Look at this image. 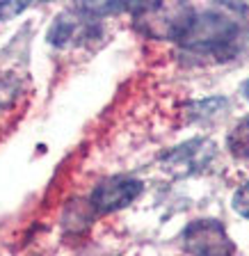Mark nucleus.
Wrapping results in <instances>:
<instances>
[{"instance_id":"9d476101","label":"nucleus","mask_w":249,"mask_h":256,"mask_svg":"<svg viewBox=\"0 0 249 256\" xmlns=\"http://www.w3.org/2000/svg\"><path fill=\"white\" fill-rule=\"evenodd\" d=\"M242 94H244V98H247V101H249V80H247V82H244V87H242Z\"/></svg>"},{"instance_id":"7ed1b4c3","label":"nucleus","mask_w":249,"mask_h":256,"mask_svg":"<svg viewBox=\"0 0 249 256\" xmlns=\"http://www.w3.org/2000/svg\"><path fill=\"white\" fill-rule=\"evenodd\" d=\"M183 247L192 256H231L234 242L218 220H194L183 231Z\"/></svg>"},{"instance_id":"f03ea898","label":"nucleus","mask_w":249,"mask_h":256,"mask_svg":"<svg viewBox=\"0 0 249 256\" xmlns=\"http://www.w3.org/2000/svg\"><path fill=\"white\" fill-rule=\"evenodd\" d=\"M238 26L234 18H228L218 12H204L192 16L186 34L180 37V44L192 50H218L236 39Z\"/></svg>"},{"instance_id":"423d86ee","label":"nucleus","mask_w":249,"mask_h":256,"mask_svg":"<svg viewBox=\"0 0 249 256\" xmlns=\"http://www.w3.org/2000/svg\"><path fill=\"white\" fill-rule=\"evenodd\" d=\"M226 146L236 158H249V117L236 124V128L228 133Z\"/></svg>"},{"instance_id":"f257e3e1","label":"nucleus","mask_w":249,"mask_h":256,"mask_svg":"<svg viewBox=\"0 0 249 256\" xmlns=\"http://www.w3.org/2000/svg\"><path fill=\"white\" fill-rule=\"evenodd\" d=\"M132 16L135 28L146 37L180 42L194 16V10L183 2H140Z\"/></svg>"},{"instance_id":"6e6552de","label":"nucleus","mask_w":249,"mask_h":256,"mask_svg":"<svg viewBox=\"0 0 249 256\" xmlns=\"http://www.w3.org/2000/svg\"><path fill=\"white\" fill-rule=\"evenodd\" d=\"M231 204H234V210H236V213L249 220V181L242 183V186L236 190L234 202H231Z\"/></svg>"},{"instance_id":"20e7f679","label":"nucleus","mask_w":249,"mask_h":256,"mask_svg":"<svg viewBox=\"0 0 249 256\" xmlns=\"http://www.w3.org/2000/svg\"><path fill=\"white\" fill-rule=\"evenodd\" d=\"M142 192V183L130 176H112L106 178L92 190L90 194V206L94 213H114L119 208H126L132 204Z\"/></svg>"},{"instance_id":"1a4fd4ad","label":"nucleus","mask_w":249,"mask_h":256,"mask_svg":"<svg viewBox=\"0 0 249 256\" xmlns=\"http://www.w3.org/2000/svg\"><path fill=\"white\" fill-rule=\"evenodd\" d=\"M21 10H26V5H18V2H2V5H0V18H10L12 14H18Z\"/></svg>"},{"instance_id":"0eeeda50","label":"nucleus","mask_w":249,"mask_h":256,"mask_svg":"<svg viewBox=\"0 0 249 256\" xmlns=\"http://www.w3.org/2000/svg\"><path fill=\"white\" fill-rule=\"evenodd\" d=\"M21 94V82L16 78H0V110L10 108Z\"/></svg>"},{"instance_id":"39448f33","label":"nucleus","mask_w":249,"mask_h":256,"mask_svg":"<svg viewBox=\"0 0 249 256\" xmlns=\"http://www.w3.org/2000/svg\"><path fill=\"white\" fill-rule=\"evenodd\" d=\"M215 156V144L210 140H190L186 144H178L172 151L162 156V170L172 176H190L194 172L204 170Z\"/></svg>"}]
</instances>
